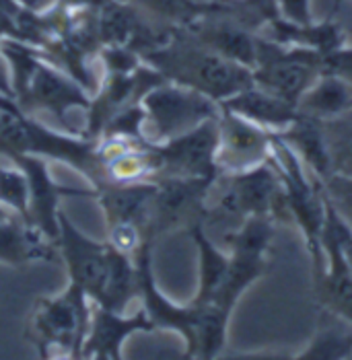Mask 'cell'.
<instances>
[{"instance_id":"obj_29","label":"cell","mask_w":352,"mask_h":360,"mask_svg":"<svg viewBox=\"0 0 352 360\" xmlns=\"http://www.w3.org/2000/svg\"><path fill=\"white\" fill-rule=\"evenodd\" d=\"M109 2L111 0H58V4L64 6L66 11H89V13L101 11Z\"/></svg>"},{"instance_id":"obj_3","label":"cell","mask_w":352,"mask_h":360,"mask_svg":"<svg viewBox=\"0 0 352 360\" xmlns=\"http://www.w3.org/2000/svg\"><path fill=\"white\" fill-rule=\"evenodd\" d=\"M268 163L278 175L287 217L297 224L307 251L313 259V270L318 272L322 268L320 235H322L325 206H327L324 181L303 165V161L293 153V148L276 134H274V146Z\"/></svg>"},{"instance_id":"obj_14","label":"cell","mask_w":352,"mask_h":360,"mask_svg":"<svg viewBox=\"0 0 352 360\" xmlns=\"http://www.w3.org/2000/svg\"><path fill=\"white\" fill-rule=\"evenodd\" d=\"M151 332H157V328L144 307H140L134 315H126L124 311L97 305V309L91 313V323L82 342L81 359L120 360L124 356L122 350L130 335Z\"/></svg>"},{"instance_id":"obj_11","label":"cell","mask_w":352,"mask_h":360,"mask_svg":"<svg viewBox=\"0 0 352 360\" xmlns=\"http://www.w3.org/2000/svg\"><path fill=\"white\" fill-rule=\"evenodd\" d=\"M218 117L204 122L186 134L155 144L159 155L157 177H196L217 179Z\"/></svg>"},{"instance_id":"obj_28","label":"cell","mask_w":352,"mask_h":360,"mask_svg":"<svg viewBox=\"0 0 352 360\" xmlns=\"http://www.w3.org/2000/svg\"><path fill=\"white\" fill-rule=\"evenodd\" d=\"M324 190L327 198L332 200V204L352 224V179L332 175V177L324 179Z\"/></svg>"},{"instance_id":"obj_22","label":"cell","mask_w":352,"mask_h":360,"mask_svg":"<svg viewBox=\"0 0 352 360\" xmlns=\"http://www.w3.org/2000/svg\"><path fill=\"white\" fill-rule=\"evenodd\" d=\"M320 326L309 342L295 354L298 360H346L352 359V323L325 309Z\"/></svg>"},{"instance_id":"obj_20","label":"cell","mask_w":352,"mask_h":360,"mask_svg":"<svg viewBox=\"0 0 352 360\" xmlns=\"http://www.w3.org/2000/svg\"><path fill=\"white\" fill-rule=\"evenodd\" d=\"M276 136L284 140L293 148V153L303 161V165L307 167L313 175H318L322 181L332 175L327 140H325L322 122L298 113L297 120Z\"/></svg>"},{"instance_id":"obj_27","label":"cell","mask_w":352,"mask_h":360,"mask_svg":"<svg viewBox=\"0 0 352 360\" xmlns=\"http://www.w3.org/2000/svg\"><path fill=\"white\" fill-rule=\"evenodd\" d=\"M274 13L278 19L293 23V25H307L315 21L313 15V0H272Z\"/></svg>"},{"instance_id":"obj_9","label":"cell","mask_w":352,"mask_h":360,"mask_svg":"<svg viewBox=\"0 0 352 360\" xmlns=\"http://www.w3.org/2000/svg\"><path fill=\"white\" fill-rule=\"evenodd\" d=\"M56 248L62 253L70 284L79 286L91 301L99 303L109 270L108 241L101 243L91 239L60 210Z\"/></svg>"},{"instance_id":"obj_21","label":"cell","mask_w":352,"mask_h":360,"mask_svg":"<svg viewBox=\"0 0 352 360\" xmlns=\"http://www.w3.org/2000/svg\"><path fill=\"white\" fill-rule=\"evenodd\" d=\"M188 231H190L196 250H198V290L191 301L194 303H210L227 276L231 255H229V251L220 250L208 237L202 221L194 222Z\"/></svg>"},{"instance_id":"obj_23","label":"cell","mask_w":352,"mask_h":360,"mask_svg":"<svg viewBox=\"0 0 352 360\" xmlns=\"http://www.w3.org/2000/svg\"><path fill=\"white\" fill-rule=\"evenodd\" d=\"M138 297V266L136 257L109 245V270L101 301L97 305L113 311H126L128 303Z\"/></svg>"},{"instance_id":"obj_18","label":"cell","mask_w":352,"mask_h":360,"mask_svg":"<svg viewBox=\"0 0 352 360\" xmlns=\"http://www.w3.org/2000/svg\"><path fill=\"white\" fill-rule=\"evenodd\" d=\"M264 37H268L272 41L284 44V46H295V48H307L313 50L318 54H329L338 48H342L346 41V33L342 27L332 21V17L327 21H313L307 25H293L287 23L278 17H272L270 21L264 25Z\"/></svg>"},{"instance_id":"obj_17","label":"cell","mask_w":352,"mask_h":360,"mask_svg":"<svg viewBox=\"0 0 352 360\" xmlns=\"http://www.w3.org/2000/svg\"><path fill=\"white\" fill-rule=\"evenodd\" d=\"M56 243L48 239L35 224L25 219L0 221V262L13 268L29 262H50L56 257Z\"/></svg>"},{"instance_id":"obj_13","label":"cell","mask_w":352,"mask_h":360,"mask_svg":"<svg viewBox=\"0 0 352 360\" xmlns=\"http://www.w3.org/2000/svg\"><path fill=\"white\" fill-rule=\"evenodd\" d=\"M15 165H19L29 181V214L27 221L35 224L48 239L56 243L58 237V217H60V202L64 198L75 195H91L95 198L97 190H79L66 188L56 184L48 171V161L35 155H13L8 157Z\"/></svg>"},{"instance_id":"obj_25","label":"cell","mask_w":352,"mask_h":360,"mask_svg":"<svg viewBox=\"0 0 352 360\" xmlns=\"http://www.w3.org/2000/svg\"><path fill=\"white\" fill-rule=\"evenodd\" d=\"M322 124H324L325 140H327L332 175L352 179V117L348 115V117L322 122Z\"/></svg>"},{"instance_id":"obj_8","label":"cell","mask_w":352,"mask_h":360,"mask_svg":"<svg viewBox=\"0 0 352 360\" xmlns=\"http://www.w3.org/2000/svg\"><path fill=\"white\" fill-rule=\"evenodd\" d=\"M227 186L220 190L215 212L225 217H287L282 188L270 163L249 169L244 173L225 175Z\"/></svg>"},{"instance_id":"obj_6","label":"cell","mask_w":352,"mask_h":360,"mask_svg":"<svg viewBox=\"0 0 352 360\" xmlns=\"http://www.w3.org/2000/svg\"><path fill=\"white\" fill-rule=\"evenodd\" d=\"M322 75V54L284 46L258 33L253 83L297 105L301 95Z\"/></svg>"},{"instance_id":"obj_30","label":"cell","mask_w":352,"mask_h":360,"mask_svg":"<svg viewBox=\"0 0 352 360\" xmlns=\"http://www.w3.org/2000/svg\"><path fill=\"white\" fill-rule=\"evenodd\" d=\"M23 11L35 13V15H48L58 6V0H17Z\"/></svg>"},{"instance_id":"obj_19","label":"cell","mask_w":352,"mask_h":360,"mask_svg":"<svg viewBox=\"0 0 352 360\" xmlns=\"http://www.w3.org/2000/svg\"><path fill=\"white\" fill-rule=\"evenodd\" d=\"M297 110L318 122L348 117L352 115V83L338 75L322 72L301 95Z\"/></svg>"},{"instance_id":"obj_26","label":"cell","mask_w":352,"mask_h":360,"mask_svg":"<svg viewBox=\"0 0 352 360\" xmlns=\"http://www.w3.org/2000/svg\"><path fill=\"white\" fill-rule=\"evenodd\" d=\"M0 206L27 221L29 181L25 171L19 165H0Z\"/></svg>"},{"instance_id":"obj_10","label":"cell","mask_w":352,"mask_h":360,"mask_svg":"<svg viewBox=\"0 0 352 360\" xmlns=\"http://www.w3.org/2000/svg\"><path fill=\"white\" fill-rule=\"evenodd\" d=\"M217 179L196 177H155V200L151 237L165 235L173 229L188 226L202 221L206 212V200Z\"/></svg>"},{"instance_id":"obj_5","label":"cell","mask_w":352,"mask_h":360,"mask_svg":"<svg viewBox=\"0 0 352 360\" xmlns=\"http://www.w3.org/2000/svg\"><path fill=\"white\" fill-rule=\"evenodd\" d=\"M144 111V139L151 144L186 134L220 115V103L186 84L163 81L140 99Z\"/></svg>"},{"instance_id":"obj_7","label":"cell","mask_w":352,"mask_h":360,"mask_svg":"<svg viewBox=\"0 0 352 360\" xmlns=\"http://www.w3.org/2000/svg\"><path fill=\"white\" fill-rule=\"evenodd\" d=\"M15 103L19 111L27 115L48 113L62 124L66 132L79 134L70 124V115L73 111H89L91 93L77 79H73L68 72H64L46 58L37 66L25 93L17 97Z\"/></svg>"},{"instance_id":"obj_33","label":"cell","mask_w":352,"mask_h":360,"mask_svg":"<svg viewBox=\"0 0 352 360\" xmlns=\"http://www.w3.org/2000/svg\"><path fill=\"white\" fill-rule=\"evenodd\" d=\"M218 2H235V0H218Z\"/></svg>"},{"instance_id":"obj_24","label":"cell","mask_w":352,"mask_h":360,"mask_svg":"<svg viewBox=\"0 0 352 360\" xmlns=\"http://www.w3.org/2000/svg\"><path fill=\"white\" fill-rule=\"evenodd\" d=\"M142 13L165 21L175 27H188L206 13H210L217 0L202 2V0H128Z\"/></svg>"},{"instance_id":"obj_16","label":"cell","mask_w":352,"mask_h":360,"mask_svg":"<svg viewBox=\"0 0 352 360\" xmlns=\"http://www.w3.org/2000/svg\"><path fill=\"white\" fill-rule=\"evenodd\" d=\"M220 110L231 111L272 134H280L282 130H287L298 115L297 105L256 83L247 84L235 95L227 97L220 103Z\"/></svg>"},{"instance_id":"obj_31","label":"cell","mask_w":352,"mask_h":360,"mask_svg":"<svg viewBox=\"0 0 352 360\" xmlns=\"http://www.w3.org/2000/svg\"><path fill=\"white\" fill-rule=\"evenodd\" d=\"M340 4H342V0H332V15L340 8Z\"/></svg>"},{"instance_id":"obj_4","label":"cell","mask_w":352,"mask_h":360,"mask_svg":"<svg viewBox=\"0 0 352 360\" xmlns=\"http://www.w3.org/2000/svg\"><path fill=\"white\" fill-rule=\"evenodd\" d=\"M89 297L79 286L68 288L56 297H42L29 317L27 335L42 356L81 359V348L89 323L91 307Z\"/></svg>"},{"instance_id":"obj_15","label":"cell","mask_w":352,"mask_h":360,"mask_svg":"<svg viewBox=\"0 0 352 360\" xmlns=\"http://www.w3.org/2000/svg\"><path fill=\"white\" fill-rule=\"evenodd\" d=\"M99 206L108 226L128 224L142 231L151 241V221H153V200H155V179L130 181V184H106L97 190Z\"/></svg>"},{"instance_id":"obj_12","label":"cell","mask_w":352,"mask_h":360,"mask_svg":"<svg viewBox=\"0 0 352 360\" xmlns=\"http://www.w3.org/2000/svg\"><path fill=\"white\" fill-rule=\"evenodd\" d=\"M274 134L244 117L220 110L218 115L217 167L218 175L244 173L268 163Z\"/></svg>"},{"instance_id":"obj_32","label":"cell","mask_w":352,"mask_h":360,"mask_svg":"<svg viewBox=\"0 0 352 360\" xmlns=\"http://www.w3.org/2000/svg\"><path fill=\"white\" fill-rule=\"evenodd\" d=\"M4 219H8V214H6V208L0 206V221H4Z\"/></svg>"},{"instance_id":"obj_1","label":"cell","mask_w":352,"mask_h":360,"mask_svg":"<svg viewBox=\"0 0 352 360\" xmlns=\"http://www.w3.org/2000/svg\"><path fill=\"white\" fill-rule=\"evenodd\" d=\"M180 31H173L161 48L142 56L167 81L196 89L218 103L253 83L251 68L202 46L186 29Z\"/></svg>"},{"instance_id":"obj_2","label":"cell","mask_w":352,"mask_h":360,"mask_svg":"<svg viewBox=\"0 0 352 360\" xmlns=\"http://www.w3.org/2000/svg\"><path fill=\"white\" fill-rule=\"evenodd\" d=\"M0 155H35L68 163L82 173L91 188L108 184L103 165L97 157V140L73 132H58L23 111H0Z\"/></svg>"}]
</instances>
